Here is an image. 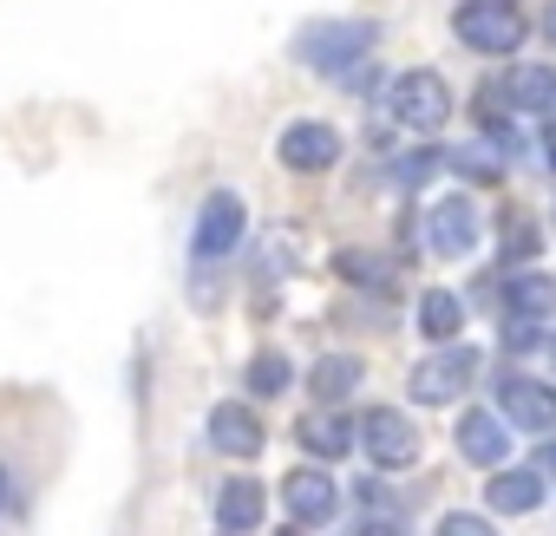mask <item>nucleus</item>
Returning a JSON list of instances; mask_svg holds the SVG:
<instances>
[{
  "instance_id": "1a4fd4ad",
  "label": "nucleus",
  "mask_w": 556,
  "mask_h": 536,
  "mask_svg": "<svg viewBox=\"0 0 556 536\" xmlns=\"http://www.w3.org/2000/svg\"><path fill=\"white\" fill-rule=\"evenodd\" d=\"M497 412L510 419V432L549 438L556 432V386H543L530 373H497Z\"/></svg>"
},
{
  "instance_id": "4468645a",
  "label": "nucleus",
  "mask_w": 556,
  "mask_h": 536,
  "mask_svg": "<svg viewBox=\"0 0 556 536\" xmlns=\"http://www.w3.org/2000/svg\"><path fill=\"white\" fill-rule=\"evenodd\" d=\"M504 315L510 321H556V282L543 276V268H510L504 276Z\"/></svg>"
},
{
  "instance_id": "cd10ccee",
  "label": "nucleus",
  "mask_w": 556,
  "mask_h": 536,
  "mask_svg": "<svg viewBox=\"0 0 556 536\" xmlns=\"http://www.w3.org/2000/svg\"><path fill=\"white\" fill-rule=\"evenodd\" d=\"M543 164H549V170H556V131H549V138H543Z\"/></svg>"
},
{
  "instance_id": "a878e982",
  "label": "nucleus",
  "mask_w": 556,
  "mask_h": 536,
  "mask_svg": "<svg viewBox=\"0 0 556 536\" xmlns=\"http://www.w3.org/2000/svg\"><path fill=\"white\" fill-rule=\"evenodd\" d=\"M432 170H445V151H413V157H400L393 177H400V183H426Z\"/></svg>"
},
{
  "instance_id": "f03ea898",
  "label": "nucleus",
  "mask_w": 556,
  "mask_h": 536,
  "mask_svg": "<svg viewBox=\"0 0 556 536\" xmlns=\"http://www.w3.org/2000/svg\"><path fill=\"white\" fill-rule=\"evenodd\" d=\"M452 34H458L471 53H484V60H510V53L523 47L530 21H523V8H517V0H458Z\"/></svg>"
},
{
  "instance_id": "f8f14e48",
  "label": "nucleus",
  "mask_w": 556,
  "mask_h": 536,
  "mask_svg": "<svg viewBox=\"0 0 556 536\" xmlns=\"http://www.w3.org/2000/svg\"><path fill=\"white\" fill-rule=\"evenodd\" d=\"M426 248L445 255V261L471 255V248H478V203H471V196H439V203L426 209Z\"/></svg>"
},
{
  "instance_id": "473e14b6",
  "label": "nucleus",
  "mask_w": 556,
  "mask_h": 536,
  "mask_svg": "<svg viewBox=\"0 0 556 536\" xmlns=\"http://www.w3.org/2000/svg\"><path fill=\"white\" fill-rule=\"evenodd\" d=\"M282 536H302V529H282Z\"/></svg>"
},
{
  "instance_id": "7c9ffc66",
  "label": "nucleus",
  "mask_w": 556,
  "mask_h": 536,
  "mask_svg": "<svg viewBox=\"0 0 556 536\" xmlns=\"http://www.w3.org/2000/svg\"><path fill=\"white\" fill-rule=\"evenodd\" d=\"M0 503H8V464H0Z\"/></svg>"
},
{
  "instance_id": "393cba45",
  "label": "nucleus",
  "mask_w": 556,
  "mask_h": 536,
  "mask_svg": "<svg viewBox=\"0 0 556 536\" xmlns=\"http://www.w3.org/2000/svg\"><path fill=\"white\" fill-rule=\"evenodd\" d=\"M439 536H497V529H491V516H478V510H445V516H439Z\"/></svg>"
},
{
  "instance_id": "39448f33",
  "label": "nucleus",
  "mask_w": 556,
  "mask_h": 536,
  "mask_svg": "<svg viewBox=\"0 0 556 536\" xmlns=\"http://www.w3.org/2000/svg\"><path fill=\"white\" fill-rule=\"evenodd\" d=\"M387 112H393V125L432 138V131L452 118V86H445L432 66H413V73H400V79L387 86Z\"/></svg>"
},
{
  "instance_id": "20e7f679",
  "label": "nucleus",
  "mask_w": 556,
  "mask_h": 536,
  "mask_svg": "<svg viewBox=\"0 0 556 536\" xmlns=\"http://www.w3.org/2000/svg\"><path fill=\"white\" fill-rule=\"evenodd\" d=\"M242 235H249V203H242L236 190H210V196L197 203V216H190V261L210 268V261L236 255Z\"/></svg>"
},
{
  "instance_id": "7ed1b4c3",
  "label": "nucleus",
  "mask_w": 556,
  "mask_h": 536,
  "mask_svg": "<svg viewBox=\"0 0 556 536\" xmlns=\"http://www.w3.org/2000/svg\"><path fill=\"white\" fill-rule=\"evenodd\" d=\"M478 367H484V354H478V347H465V341L432 347V354L406 373V393H413V406H458V399L471 393Z\"/></svg>"
},
{
  "instance_id": "aec40b11",
  "label": "nucleus",
  "mask_w": 556,
  "mask_h": 536,
  "mask_svg": "<svg viewBox=\"0 0 556 536\" xmlns=\"http://www.w3.org/2000/svg\"><path fill=\"white\" fill-rule=\"evenodd\" d=\"M497 157H504V151H497L491 138H484V144H458V151H445V164H452L458 177H471V183H497V177H504Z\"/></svg>"
},
{
  "instance_id": "ddd939ff",
  "label": "nucleus",
  "mask_w": 556,
  "mask_h": 536,
  "mask_svg": "<svg viewBox=\"0 0 556 536\" xmlns=\"http://www.w3.org/2000/svg\"><path fill=\"white\" fill-rule=\"evenodd\" d=\"M262 516H268L262 477H223V484H216V529L249 536V529H262Z\"/></svg>"
},
{
  "instance_id": "412c9836",
  "label": "nucleus",
  "mask_w": 556,
  "mask_h": 536,
  "mask_svg": "<svg viewBox=\"0 0 556 536\" xmlns=\"http://www.w3.org/2000/svg\"><path fill=\"white\" fill-rule=\"evenodd\" d=\"M289 354H275V347H262L255 360H249V393L255 399H275V393H289Z\"/></svg>"
},
{
  "instance_id": "f257e3e1",
  "label": "nucleus",
  "mask_w": 556,
  "mask_h": 536,
  "mask_svg": "<svg viewBox=\"0 0 556 536\" xmlns=\"http://www.w3.org/2000/svg\"><path fill=\"white\" fill-rule=\"evenodd\" d=\"M380 47V27L374 21H308L295 34V60L321 79H348L354 66H367V53Z\"/></svg>"
},
{
  "instance_id": "9d476101",
  "label": "nucleus",
  "mask_w": 556,
  "mask_h": 536,
  "mask_svg": "<svg viewBox=\"0 0 556 536\" xmlns=\"http://www.w3.org/2000/svg\"><path fill=\"white\" fill-rule=\"evenodd\" d=\"M203 438H210V451H223V458L249 464V458L268 445V425L255 419V406H242V399H216V406H210V419H203Z\"/></svg>"
},
{
  "instance_id": "72a5a7b5",
  "label": "nucleus",
  "mask_w": 556,
  "mask_h": 536,
  "mask_svg": "<svg viewBox=\"0 0 556 536\" xmlns=\"http://www.w3.org/2000/svg\"><path fill=\"white\" fill-rule=\"evenodd\" d=\"M223 536H229V529H223Z\"/></svg>"
},
{
  "instance_id": "c756f323",
  "label": "nucleus",
  "mask_w": 556,
  "mask_h": 536,
  "mask_svg": "<svg viewBox=\"0 0 556 536\" xmlns=\"http://www.w3.org/2000/svg\"><path fill=\"white\" fill-rule=\"evenodd\" d=\"M543 125H549V131H556V99H549V112H543Z\"/></svg>"
},
{
  "instance_id": "a211bd4d",
  "label": "nucleus",
  "mask_w": 556,
  "mask_h": 536,
  "mask_svg": "<svg viewBox=\"0 0 556 536\" xmlns=\"http://www.w3.org/2000/svg\"><path fill=\"white\" fill-rule=\"evenodd\" d=\"M413 315H419V334H426L432 347H452V341L465 334V302H458L452 289H426Z\"/></svg>"
},
{
  "instance_id": "5701e85b",
  "label": "nucleus",
  "mask_w": 556,
  "mask_h": 536,
  "mask_svg": "<svg viewBox=\"0 0 556 536\" xmlns=\"http://www.w3.org/2000/svg\"><path fill=\"white\" fill-rule=\"evenodd\" d=\"M536 248H543V229H536L530 216H510V222H504V268H530Z\"/></svg>"
},
{
  "instance_id": "2eb2a0df",
  "label": "nucleus",
  "mask_w": 556,
  "mask_h": 536,
  "mask_svg": "<svg viewBox=\"0 0 556 536\" xmlns=\"http://www.w3.org/2000/svg\"><path fill=\"white\" fill-rule=\"evenodd\" d=\"M295 438H302V451L308 458H321V464H334V458H348L354 445H361V425H348L334 406H315L302 425H295Z\"/></svg>"
},
{
  "instance_id": "6ab92c4d",
  "label": "nucleus",
  "mask_w": 556,
  "mask_h": 536,
  "mask_svg": "<svg viewBox=\"0 0 556 536\" xmlns=\"http://www.w3.org/2000/svg\"><path fill=\"white\" fill-rule=\"evenodd\" d=\"M497 92L510 99V112H530V118H543V112H549V99H556V73H549V66H510Z\"/></svg>"
},
{
  "instance_id": "c85d7f7f",
  "label": "nucleus",
  "mask_w": 556,
  "mask_h": 536,
  "mask_svg": "<svg viewBox=\"0 0 556 536\" xmlns=\"http://www.w3.org/2000/svg\"><path fill=\"white\" fill-rule=\"evenodd\" d=\"M543 477H556V445H549V451H543Z\"/></svg>"
},
{
  "instance_id": "0eeeda50",
  "label": "nucleus",
  "mask_w": 556,
  "mask_h": 536,
  "mask_svg": "<svg viewBox=\"0 0 556 536\" xmlns=\"http://www.w3.org/2000/svg\"><path fill=\"white\" fill-rule=\"evenodd\" d=\"M275 164L295 170V177H321L341 164V131L328 118H295L282 125V138H275Z\"/></svg>"
},
{
  "instance_id": "423d86ee",
  "label": "nucleus",
  "mask_w": 556,
  "mask_h": 536,
  "mask_svg": "<svg viewBox=\"0 0 556 536\" xmlns=\"http://www.w3.org/2000/svg\"><path fill=\"white\" fill-rule=\"evenodd\" d=\"M282 510L295 529H328L341 516V484L328 477V464H295L282 477Z\"/></svg>"
},
{
  "instance_id": "6e6552de",
  "label": "nucleus",
  "mask_w": 556,
  "mask_h": 536,
  "mask_svg": "<svg viewBox=\"0 0 556 536\" xmlns=\"http://www.w3.org/2000/svg\"><path fill=\"white\" fill-rule=\"evenodd\" d=\"M361 451L374 458V471H406L419 458V425L400 406H374L361 419Z\"/></svg>"
},
{
  "instance_id": "4be33fe9",
  "label": "nucleus",
  "mask_w": 556,
  "mask_h": 536,
  "mask_svg": "<svg viewBox=\"0 0 556 536\" xmlns=\"http://www.w3.org/2000/svg\"><path fill=\"white\" fill-rule=\"evenodd\" d=\"M334 268H341V282H361V289H393V276H387V261L380 255H361V248H341L334 255Z\"/></svg>"
},
{
  "instance_id": "bb28decb",
  "label": "nucleus",
  "mask_w": 556,
  "mask_h": 536,
  "mask_svg": "<svg viewBox=\"0 0 556 536\" xmlns=\"http://www.w3.org/2000/svg\"><path fill=\"white\" fill-rule=\"evenodd\" d=\"M543 40L556 47V0H549V8H543Z\"/></svg>"
},
{
  "instance_id": "dca6fc26",
  "label": "nucleus",
  "mask_w": 556,
  "mask_h": 536,
  "mask_svg": "<svg viewBox=\"0 0 556 536\" xmlns=\"http://www.w3.org/2000/svg\"><path fill=\"white\" fill-rule=\"evenodd\" d=\"M361 380H367V360H361V354H321V360L308 367L315 406H348V399L361 393Z\"/></svg>"
},
{
  "instance_id": "2f4dec72",
  "label": "nucleus",
  "mask_w": 556,
  "mask_h": 536,
  "mask_svg": "<svg viewBox=\"0 0 556 536\" xmlns=\"http://www.w3.org/2000/svg\"><path fill=\"white\" fill-rule=\"evenodd\" d=\"M549 367H556V334H549Z\"/></svg>"
},
{
  "instance_id": "f3484780",
  "label": "nucleus",
  "mask_w": 556,
  "mask_h": 536,
  "mask_svg": "<svg viewBox=\"0 0 556 536\" xmlns=\"http://www.w3.org/2000/svg\"><path fill=\"white\" fill-rule=\"evenodd\" d=\"M543 490H549V484H543V464H536V471H517V464H504V471L484 484V503H491L497 516H530V510L543 503Z\"/></svg>"
},
{
  "instance_id": "b1692460",
  "label": "nucleus",
  "mask_w": 556,
  "mask_h": 536,
  "mask_svg": "<svg viewBox=\"0 0 556 536\" xmlns=\"http://www.w3.org/2000/svg\"><path fill=\"white\" fill-rule=\"evenodd\" d=\"M536 347H549V334H543V321H510L504 315V354H536Z\"/></svg>"
},
{
  "instance_id": "9b49d317",
  "label": "nucleus",
  "mask_w": 556,
  "mask_h": 536,
  "mask_svg": "<svg viewBox=\"0 0 556 536\" xmlns=\"http://www.w3.org/2000/svg\"><path fill=\"white\" fill-rule=\"evenodd\" d=\"M452 445H458V458H465V464H478V471H504V458H510V419H504V412L471 406V412H458Z\"/></svg>"
}]
</instances>
